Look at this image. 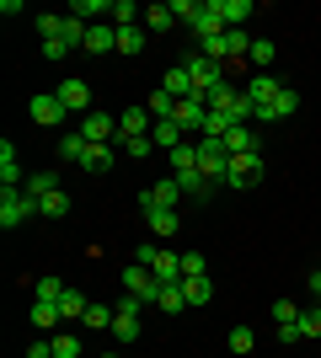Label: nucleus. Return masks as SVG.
I'll return each instance as SVG.
<instances>
[{
    "instance_id": "obj_48",
    "label": "nucleus",
    "mask_w": 321,
    "mask_h": 358,
    "mask_svg": "<svg viewBox=\"0 0 321 358\" xmlns=\"http://www.w3.org/2000/svg\"><path fill=\"white\" fill-rule=\"evenodd\" d=\"M199 6H204V0H171V16L193 27V22H199Z\"/></svg>"
},
{
    "instance_id": "obj_32",
    "label": "nucleus",
    "mask_w": 321,
    "mask_h": 358,
    "mask_svg": "<svg viewBox=\"0 0 321 358\" xmlns=\"http://www.w3.org/2000/svg\"><path fill=\"white\" fill-rule=\"evenodd\" d=\"M183 294H187V305H209V294H214L209 273H199V278H183Z\"/></svg>"
},
{
    "instance_id": "obj_34",
    "label": "nucleus",
    "mask_w": 321,
    "mask_h": 358,
    "mask_svg": "<svg viewBox=\"0 0 321 358\" xmlns=\"http://www.w3.org/2000/svg\"><path fill=\"white\" fill-rule=\"evenodd\" d=\"M183 171H199V145H177L171 150V177H183Z\"/></svg>"
},
{
    "instance_id": "obj_5",
    "label": "nucleus",
    "mask_w": 321,
    "mask_h": 358,
    "mask_svg": "<svg viewBox=\"0 0 321 358\" xmlns=\"http://www.w3.org/2000/svg\"><path fill=\"white\" fill-rule=\"evenodd\" d=\"M27 113H32V123H38V129H59V123L70 118V107L59 102V91H43V96H32Z\"/></svg>"
},
{
    "instance_id": "obj_44",
    "label": "nucleus",
    "mask_w": 321,
    "mask_h": 358,
    "mask_svg": "<svg viewBox=\"0 0 321 358\" xmlns=\"http://www.w3.org/2000/svg\"><path fill=\"white\" fill-rule=\"evenodd\" d=\"M225 48H230V59H246V54H252V38H246L241 27H230L225 32Z\"/></svg>"
},
{
    "instance_id": "obj_3",
    "label": "nucleus",
    "mask_w": 321,
    "mask_h": 358,
    "mask_svg": "<svg viewBox=\"0 0 321 358\" xmlns=\"http://www.w3.org/2000/svg\"><path fill=\"white\" fill-rule=\"evenodd\" d=\"M177 203H183V182H177V177L139 187V214H150V209H177Z\"/></svg>"
},
{
    "instance_id": "obj_1",
    "label": "nucleus",
    "mask_w": 321,
    "mask_h": 358,
    "mask_svg": "<svg viewBox=\"0 0 321 358\" xmlns=\"http://www.w3.org/2000/svg\"><path fill=\"white\" fill-rule=\"evenodd\" d=\"M209 107H214V113H225L230 123H252V118H257V107H252L246 86H230V80H225V86H220V91L209 96Z\"/></svg>"
},
{
    "instance_id": "obj_25",
    "label": "nucleus",
    "mask_w": 321,
    "mask_h": 358,
    "mask_svg": "<svg viewBox=\"0 0 321 358\" xmlns=\"http://www.w3.org/2000/svg\"><path fill=\"white\" fill-rule=\"evenodd\" d=\"M22 193H27V198H38V203H43L48 193H59V182H54V171H32V177L22 182Z\"/></svg>"
},
{
    "instance_id": "obj_19",
    "label": "nucleus",
    "mask_w": 321,
    "mask_h": 358,
    "mask_svg": "<svg viewBox=\"0 0 321 358\" xmlns=\"http://www.w3.org/2000/svg\"><path fill=\"white\" fill-rule=\"evenodd\" d=\"M155 278H161V284H183V252H166V246H161V257H155Z\"/></svg>"
},
{
    "instance_id": "obj_6",
    "label": "nucleus",
    "mask_w": 321,
    "mask_h": 358,
    "mask_svg": "<svg viewBox=\"0 0 321 358\" xmlns=\"http://www.w3.org/2000/svg\"><path fill=\"white\" fill-rule=\"evenodd\" d=\"M257 182H262V155H230L220 187H257Z\"/></svg>"
},
{
    "instance_id": "obj_21",
    "label": "nucleus",
    "mask_w": 321,
    "mask_h": 358,
    "mask_svg": "<svg viewBox=\"0 0 321 358\" xmlns=\"http://www.w3.org/2000/svg\"><path fill=\"white\" fill-rule=\"evenodd\" d=\"M107 11H113V0H70V16H80L86 27H97V22H107Z\"/></svg>"
},
{
    "instance_id": "obj_53",
    "label": "nucleus",
    "mask_w": 321,
    "mask_h": 358,
    "mask_svg": "<svg viewBox=\"0 0 321 358\" xmlns=\"http://www.w3.org/2000/svg\"><path fill=\"white\" fill-rule=\"evenodd\" d=\"M27 358H54V343H43V337H38V343L27 348Z\"/></svg>"
},
{
    "instance_id": "obj_7",
    "label": "nucleus",
    "mask_w": 321,
    "mask_h": 358,
    "mask_svg": "<svg viewBox=\"0 0 321 358\" xmlns=\"http://www.w3.org/2000/svg\"><path fill=\"white\" fill-rule=\"evenodd\" d=\"M123 294H134V299H145V305H155V294H161V278H155L150 268L129 262V268H123Z\"/></svg>"
},
{
    "instance_id": "obj_17",
    "label": "nucleus",
    "mask_w": 321,
    "mask_h": 358,
    "mask_svg": "<svg viewBox=\"0 0 321 358\" xmlns=\"http://www.w3.org/2000/svg\"><path fill=\"white\" fill-rule=\"evenodd\" d=\"M22 161H16V145L11 139H6V145H0V187H22Z\"/></svg>"
},
{
    "instance_id": "obj_16",
    "label": "nucleus",
    "mask_w": 321,
    "mask_h": 358,
    "mask_svg": "<svg viewBox=\"0 0 321 358\" xmlns=\"http://www.w3.org/2000/svg\"><path fill=\"white\" fill-rule=\"evenodd\" d=\"M113 161H118V150H113V145H92L86 155H80V171H92V177H107V171H113Z\"/></svg>"
},
{
    "instance_id": "obj_12",
    "label": "nucleus",
    "mask_w": 321,
    "mask_h": 358,
    "mask_svg": "<svg viewBox=\"0 0 321 358\" xmlns=\"http://www.w3.org/2000/svg\"><path fill=\"white\" fill-rule=\"evenodd\" d=\"M155 129V118H150V107L139 102V107H129V113H118V139H145Z\"/></svg>"
},
{
    "instance_id": "obj_27",
    "label": "nucleus",
    "mask_w": 321,
    "mask_h": 358,
    "mask_svg": "<svg viewBox=\"0 0 321 358\" xmlns=\"http://www.w3.org/2000/svg\"><path fill=\"white\" fill-rule=\"evenodd\" d=\"M145 107H150V118L161 123V118H171V113H177V96H171L166 86H155L150 96H145Z\"/></svg>"
},
{
    "instance_id": "obj_47",
    "label": "nucleus",
    "mask_w": 321,
    "mask_h": 358,
    "mask_svg": "<svg viewBox=\"0 0 321 358\" xmlns=\"http://www.w3.org/2000/svg\"><path fill=\"white\" fill-rule=\"evenodd\" d=\"M246 59L257 64V75L268 70V64H273V43H268V38H257V43H252V54H246Z\"/></svg>"
},
{
    "instance_id": "obj_14",
    "label": "nucleus",
    "mask_w": 321,
    "mask_h": 358,
    "mask_svg": "<svg viewBox=\"0 0 321 358\" xmlns=\"http://www.w3.org/2000/svg\"><path fill=\"white\" fill-rule=\"evenodd\" d=\"M161 86H166L171 96H177V102H187V96H199V86H193V70H187V64H171V70L161 75Z\"/></svg>"
},
{
    "instance_id": "obj_23",
    "label": "nucleus",
    "mask_w": 321,
    "mask_h": 358,
    "mask_svg": "<svg viewBox=\"0 0 321 358\" xmlns=\"http://www.w3.org/2000/svg\"><path fill=\"white\" fill-rule=\"evenodd\" d=\"M171 27H177L171 0H161V6H145V32H171Z\"/></svg>"
},
{
    "instance_id": "obj_40",
    "label": "nucleus",
    "mask_w": 321,
    "mask_h": 358,
    "mask_svg": "<svg viewBox=\"0 0 321 358\" xmlns=\"http://www.w3.org/2000/svg\"><path fill=\"white\" fill-rule=\"evenodd\" d=\"M54 358H80V337L76 331H54Z\"/></svg>"
},
{
    "instance_id": "obj_42",
    "label": "nucleus",
    "mask_w": 321,
    "mask_h": 358,
    "mask_svg": "<svg viewBox=\"0 0 321 358\" xmlns=\"http://www.w3.org/2000/svg\"><path fill=\"white\" fill-rule=\"evenodd\" d=\"M145 48V27H118V54H139Z\"/></svg>"
},
{
    "instance_id": "obj_43",
    "label": "nucleus",
    "mask_w": 321,
    "mask_h": 358,
    "mask_svg": "<svg viewBox=\"0 0 321 358\" xmlns=\"http://www.w3.org/2000/svg\"><path fill=\"white\" fill-rule=\"evenodd\" d=\"M32 299H54V305H59L64 299V278H38V284H32Z\"/></svg>"
},
{
    "instance_id": "obj_24",
    "label": "nucleus",
    "mask_w": 321,
    "mask_h": 358,
    "mask_svg": "<svg viewBox=\"0 0 321 358\" xmlns=\"http://www.w3.org/2000/svg\"><path fill=\"white\" fill-rule=\"evenodd\" d=\"M113 321H118V310H107L102 299H92V305H86V321H80V327H86V331H113Z\"/></svg>"
},
{
    "instance_id": "obj_22",
    "label": "nucleus",
    "mask_w": 321,
    "mask_h": 358,
    "mask_svg": "<svg viewBox=\"0 0 321 358\" xmlns=\"http://www.w3.org/2000/svg\"><path fill=\"white\" fill-rule=\"evenodd\" d=\"M86 150H92V139L80 134V129H64V134H59V161H76V166H80V155H86Z\"/></svg>"
},
{
    "instance_id": "obj_41",
    "label": "nucleus",
    "mask_w": 321,
    "mask_h": 358,
    "mask_svg": "<svg viewBox=\"0 0 321 358\" xmlns=\"http://www.w3.org/2000/svg\"><path fill=\"white\" fill-rule=\"evenodd\" d=\"M177 182H183V193H187V198H209V193H214L209 182H204V171H183Z\"/></svg>"
},
{
    "instance_id": "obj_26",
    "label": "nucleus",
    "mask_w": 321,
    "mask_h": 358,
    "mask_svg": "<svg viewBox=\"0 0 321 358\" xmlns=\"http://www.w3.org/2000/svg\"><path fill=\"white\" fill-rule=\"evenodd\" d=\"M86 305H92V299L80 294V289H64V299H59V315L80 327V321H86Z\"/></svg>"
},
{
    "instance_id": "obj_8",
    "label": "nucleus",
    "mask_w": 321,
    "mask_h": 358,
    "mask_svg": "<svg viewBox=\"0 0 321 358\" xmlns=\"http://www.w3.org/2000/svg\"><path fill=\"white\" fill-rule=\"evenodd\" d=\"M187 70H193V86H199V96H204V102H209L214 91L225 86V64L204 59V54H199V59H187Z\"/></svg>"
},
{
    "instance_id": "obj_50",
    "label": "nucleus",
    "mask_w": 321,
    "mask_h": 358,
    "mask_svg": "<svg viewBox=\"0 0 321 358\" xmlns=\"http://www.w3.org/2000/svg\"><path fill=\"white\" fill-rule=\"evenodd\" d=\"M204 273V252H183V278H199Z\"/></svg>"
},
{
    "instance_id": "obj_9",
    "label": "nucleus",
    "mask_w": 321,
    "mask_h": 358,
    "mask_svg": "<svg viewBox=\"0 0 321 358\" xmlns=\"http://www.w3.org/2000/svg\"><path fill=\"white\" fill-rule=\"evenodd\" d=\"M80 134L92 139V145H118V118L97 107V113H86V118H80Z\"/></svg>"
},
{
    "instance_id": "obj_10",
    "label": "nucleus",
    "mask_w": 321,
    "mask_h": 358,
    "mask_svg": "<svg viewBox=\"0 0 321 358\" xmlns=\"http://www.w3.org/2000/svg\"><path fill=\"white\" fill-rule=\"evenodd\" d=\"M59 102L70 107V113H80V118H86V113H97V102H92V86H86L80 75H70V80L59 86Z\"/></svg>"
},
{
    "instance_id": "obj_36",
    "label": "nucleus",
    "mask_w": 321,
    "mask_h": 358,
    "mask_svg": "<svg viewBox=\"0 0 321 358\" xmlns=\"http://www.w3.org/2000/svg\"><path fill=\"white\" fill-rule=\"evenodd\" d=\"M38 214H43V220H64V214H70V193H64V187H59V193H48L43 203H38Z\"/></svg>"
},
{
    "instance_id": "obj_35",
    "label": "nucleus",
    "mask_w": 321,
    "mask_h": 358,
    "mask_svg": "<svg viewBox=\"0 0 321 358\" xmlns=\"http://www.w3.org/2000/svg\"><path fill=\"white\" fill-rule=\"evenodd\" d=\"M225 343H230V353H236V358H246L252 348H257V331H252V327H230Z\"/></svg>"
},
{
    "instance_id": "obj_49",
    "label": "nucleus",
    "mask_w": 321,
    "mask_h": 358,
    "mask_svg": "<svg viewBox=\"0 0 321 358\" xmlns=\"http://www.w3.org/2000/svg\"><path fill=\"white\" fill-rule=\"evenodd\" d=\"M59 27H64V16H54V11L38 16V32H43V43H48V38H59Z\"/></svg>"
},
{
    "instance_id": "obj_31",
    "label": "nucleus",
    "mask_w": 321,
    "mask_h": 358,
    "mask_svg": "<svg viewBox=\"0 0 321 358\" xmlns=\"http://www.w3.org/2000/svg\"><path fill=\"white\" fill-rule=\"evenodd\" d=\"M150 139H155V145H166V155H171L177 145H187V139H183V129H177L171 118H161V123H155V129H150Z\"/></svg>"
},
{
    "instance_id": "obj_30",
    "label": "nucleus",
    "mask_w": 321,
    "mask_h": 358,
    "mask_svg": "<svg viewBox=\"0 0 321 358\" xmlns=\"http://www.w3.org/2000/svg\"><path fill=\"white\" fill-rule=\"evenodd\" d=\"M220 11H225V32H230V27H241L246 16H257V6L252 0H220Z\"/></svg>"
},
{
    "instance_id": "obj_11",
    "label": "nucleus",
    "mask_w": 321,
    "mask_h": 358,
    "mask_svg": "<svg viewBox=\"0 0 321 358\" xmlns=\"http://www.w3.org/2000/svg\"><path fill=\"white\" fill-rule=\"evenodd\" d=\"M204 118H209V102H204V96H187V102H177V113H171V123H177L183 134H193V129L204 134Z\"/></svg>"
},
{
    "instance_id": "obj_52",
    "label": "nucleus",
    "mask_w": 321,
    "mask_h": 358,
    "mask_svg": "<svg viewBox=\"0 0 321 358\" xmlns=\"http://www.w3.org/2000/svg\"><path fill=\"white\" fill-rule=\"evenodd\" d=\"M64 54H70V48H64L59 38H48V43H43V59H64Z\"/></svg>"
},
{
    "instance_id": "obj_28",
    "label": "nucleus",
    "mask_w": 321,
    "mask_h": 358,
    "mask_svg": "<svg viewBox=\"0 0 321 358\" xmlns=\"http://www.w3.org/2000/svg\"><path fill=\"white\" fill-rule=\"evenodd\" d=\"M139 220L150 224V236L161 241V236H171L177 230V209H150V214H139Z\"/></svg>"
},
{
    "instance_id": "obj_20",
    "label": "nucleus",
    "mask_w": 321,
    "mask_h": 358,
    "mask_svg": "<svg viewBox=\"0 0 321 358\" xmlns=\"http://www.w3.org/2000/svg\"><path fill=\"white\" fill-rule=\"evenodd\" d=\"M27 321H32V327H38V331H54V327H59V321H64V315H59V305H54V299H32Z\"/></svg>"
},
{
    "instance_id": "obj_45",
    "label": "nucleus",
    "mask_w": 321,
    "mask_h": 358,
    "mask_svg": "<svg viewBox=\"0 0 321 358\" xmlns=\"http://www.w3.org/2000/svg\"><path fill=\"white\" fill-rule=\"evenodd\" d=\"M113 337H118V343H139V315H118V321H113Z\"/></svg>"
},
{
    "instance_id": "obj_13",
    "label": "nucleus",
    "mask_w": 321,
    "mask_h": 358,
    "mask_svg": "<svg viewBox=\"0 0 321 358\" xmlns=\"http://www.w3.org/2000/svg\"><path fill=\"white\" fill-rule=\"evenodd\" d=\"M214 32H225V11H220V0H204L199 6V22H193V38H214Z\"/></svg>"
},
{
    "instance_id": "obj_54",
    "label": "nucleus",
    "mask_w": 321,
    "mask_h": 358,
    "mask_svg": "<svg viewBox=\"0 0 321 358\" xmlns=\"http://www.w3.org/2000/svg\"><path fill=\"white\" fill-rule=\"evenodd\" d=\"M102 358H118V353H102Z\"/></svg>"
},
{
    "instance_id": "obj_2",
    "label": "nucleus",
    "mask_w": 321,
    "mask_h": 358,
    "mask_svg": "<svg viewBox=\"0 0 321 358\" xmlns=\"http://www.w3.org/2000/svg\"><path fill=\"white\" fill-rule=\"evenodd\" d=\"M246 96H252V107H257V123H268V113H273V102L284 96V80H273V75L262 70L246 80Z\"/></svg>"
},
{
    "instance_id": "obj_37",
    "label": "nucleus",
    "mask_w": 321,
    "mask_h": 358,
    "mask_svg": "<svg viewBox=\"0 0 321 358\" xmlns=\"http://www.w3.org/2000/svg\"><path fill=\"white\" fill-rule=\"evenodd\" d=\"M268 321H273V327H290V321H300V305H294V299H273V305H268Z\"/></svg>"
},
{
    "instance_id": "obj_15",
    "label": "nucleus",
    "mask_w": 321,
    "mask_h": 358,
    "mask_svg": "<svg viewBox=\"0 0 321 358\" xmlns=\"http://www.w3.org/2000/svg\"><path fill=\"white\" fill-rule=\"evenodd\" d=\"M257 145H262V139H257V129H252V123H236V129L225 134V150H230V155H257Z\"/></svg>"
},
{
    "instance_id": "obj_4",
    "label": "nucleus",
    "mask_w": 321,
    "mask_h": 358,
    "mask_svg": "<svg viewBox=\"0 0 321 358\" xmlns=\"http://www.w3.org/2000/svg\"><path fill=\"white\" fill-rule=\"evenodd\" d=\"M32 214H38V198H27L22 187H0V224H6V230L32 220Z\"/></svg>"
},
{
    "instance_id": "obj_38",
    "label": "nucleus",
    "mask_w": 321,
    "mask_h": 358,
    "mask_svg": "<svg viewBox=\"0 0 321 358\" xmlns=\"http://www.w3.org/2000/svg\"><path fill=\"white\" fill-rule=\"evenodd\" d=\"M294 327H300V337H311V343L321 337V305H316V299H311V310H300V321H294Z\"/></svg>"
},
{
    "instance_id": "obj_33",
    "label": "nucleus",
    "mask_w": 321,
    "mask_h": 358,
    "mask_svg": "<svg viewBox=\"0 0 321 358\" xmlns=\"http://www.w3.org/2000/svg\"><path fill=\"white\" fill-rule=\"evenodd\" d=\"M155 305L166 315H183V305H187V294H183V284H161V294H155Z\"/></svg>"
},
{
    "instance_id": "obj_46",
    "label": "nucleus",
    "mask_w": 321,
    "mask_h": 358,
    "mask_svg": "<svg viewBox=\"0 0 321 358\" xmlns=\"http://www.w3.org/2000/svg\"><path fill=\"white\" fill-rule=\"evenodd\" d=\"M118 150L129 155V161H145V155L155 150V139H150V134H145V139H118Z\"/></svg>"
},
{
    "instance_id": "obj_51",
    "label": "nucleus",
    "mask_w": 321,
    "mask_h": 358,
    "mask_svg": "<svg viewBox=\"0 0 321 358\" xmlns=\"http://www.w3.org/2000/svg\"><path fill=\"white\" fill-rule=\"evenodd\" d=\"M139 305H145V299H134V294H123L118 305H113V310H118V315H139Z\"/></svg>"
},
{
    "instance_id": "obj_18",
    "label": "nucleus",
    "mask_w": 321,
    "mask_h": 358,
    "mask_svg": "<svg viewBox=\"0 0 321 358\" xmlns=\"http://www.w3.org/2000/svg\"><path fill=\"white\" fill-rule=\"evenodd\" d=\"M118 48V27L113 22H97L92 32H86V54H113Z\"/></svg>"
},
{
    "instance_id": "obj_39",
    "label": "nucleus",
    "mask_w": 321,
    "mask_h": 358,
    "mask_svg": "<svg viewBox=\"0 0 321 358\" xmlns=\"http://www.w3.org/2000/svg\"><path fill=\"white\" fill-rule=\"evenodd\" d=\"M294 107H300V91H294V86H284V96H278V102H273V113H268V123H278V118H290Z\"/></svg>"
},
{
    "instance_id": "obj_29",
    "label": "nucleus",
    "mask_w": 321,
    "mask_h": 358,
    "mask_svg": "<svg viewBox=\"0 0 321 358\" xmlns=\"http://www.w3.org/2000/svg\"><path fill=\"white\" fill-rule=\"evenodd\" d=\"M139 16H145V11H139L134 0H113V11H107V22H113V27H139Z\"/></svg>"
}]
</instances>
